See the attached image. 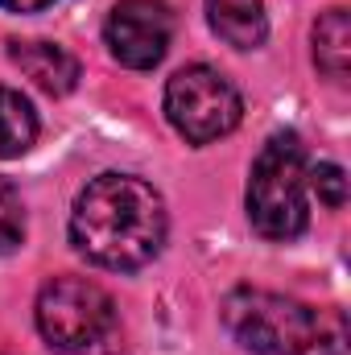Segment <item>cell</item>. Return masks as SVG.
<instances>
[{
    "label": "cell",
    "instance_id": "cell-10",
    "mask_svg": "<svg viewBox=\"0 0 351 355\" xmlns=\"http://www.w3.org/2000/svg\"><path fill=\"white\" fill-rule=\"evenodd\" d=\"M37 141V112L12 87H0V157H21Z\"/></svg>",
    "mask_w": 351,
    "mask_h": 355
},
{
    "label": "cell",
    "instance_id": "cell-7",
    "mask_svg": "<svg viewBox=\"0 0 351 355\" xmlns=\"http://www.w3.org/2000/svg\"><path fill=\"white\" fill-rule=\"evenodd\" d=\"M12 67H21L25 79H33L46 95H67L79 83V62L54 42H8Z\"/></svg>",
    "mask_w": 351,
    "mask_h": 355
},
{
    "label": "cell",
    "instance_id": "cell-12",
    "mask_svg": "<svg viewBox=\"0 0 351 355\" xmlns=\"http://www.w3.org/2000/svg\"><path fill=\"white\" fill-rule=\"evenodd\" d=\"M306 186L318 194L323 207L343 211V202H348V174H343V166H335V162H318V166H310V170H306Z\"/></svg>",
    "mask_w": 351,
    "mask_h": 355
},
{
    "label": "cell",
    "instance_id": "cell-6",
    "mask_svg": "<svg viewBox=\"0 0 351 355\" xmlns=\"http://www.w3.org/2000/svg\"><path fill=\"white\" fill-rule=\"evenodd\" d=\"M170 37H174V17L166 0H120L103 25L112 58L128 71H153L166 58Z\"/></svg>",
    "mask_w": 351,
    "mask_h": 355
},
{
    "label": "cell",
    "instance_id": "cell-8",
    "mask_svg": "<svg viewBox=\"0 0 351 355\" xmlns=\"http://www.w3.org/2000/svg\"><path fill=\"white\" fill-rule=\"evenodd\" d=\"M207 21L215 37H223L236 50H257L268 37L264 0H207Z\"/></svg>",
    "mask_w": 351,
    "mask_h": 355
},
{
    "label": "cell",
    "instance_id": "cell-13",
    "mask_svg": "<svg viewBox=\"0 0 351 355\" xmlns=\"http://www.w3.org/2000/svg\"><path fill=\"white\" fill-rule=\"evenodd\" d=\"M54 0H0V8H8V12H42Z\"/></svg>",
    "mask_w": 351,
    "mask_h": 355
},
{
    "label": "cell",
    "instance_id": "cell-11",
    "mask_svg": "<svg viewBox=\"0 0 351 355\" xmlns=\"http://www.w3.org/2000/svg\"><path fill=\"white\" fill-rule=\"evenodd\" d=\"M25 244V202L8 178H0V257Z\"/></svg>",
    "mask_w": 351,
    "mask_h": 355
},
{
    "label": "cell",
    "instance_id": "cell-1",
    "mask_svg": "<svg viewBox=\"0 0 351 355\" xmlns=\"http://www.w3.org/2000/svg\"><path fill=\"white\" fill-rule=\"evenodd\" d=\"M166 202L162 194L132 174H99L75 198L71 244L91 265L112 272H132L149 265L166 244Z\"/></svg>",
    "mask_w": 351,
    "mask_h": 355
},
{
    "label": "cell",
    "instance_id": "cell-9",
    "mask_svg": "<svg viewBox=\"0 0 351 355\" xmlns=\"http://www.w3.org/2000/svg\"><path fill=\"white\" fill-rule=\"evenodd\" d=\"M314 62L331 83H348L351 75V17L348 8H327L314 25Z\"/></svg>",
    "mask_w": 351,
    "mask_h": 355
},
{
    "label": "cell",
    "instance_id": "cell-4",
    "mask_svg": "<svg viewBox=\"0 0 351 355\" xmlns=\"http://www.w3.org/2000/svg\"><path fill=\"white\" fill-rule=\"evenodd\" d=\"M37 331L54 352H87L95 347L112 322H116V306L112 297L87 281V277H54L42 285L37 306H33Z\"/></svg>",
    "mask_w": 351,
    "mask_h": 355
},
{
    "label": "cell",
    "instance_id": "cell-3",
    "mask_svg": "<svg viewBox=\"0 0 351 355\" xmlns=\"http://www.w3.org/2000/svg\"><path fill=\"white\" fill-rule=\"evenodd\" d=\"M306 145L298 132H273L264 141V149L252 162L248 174V223L252 232L273 240V244H289L306 232L310 223V198H306Z\"/></svg>",
    "mask_w": 351,
    "mask_h": 355
},
{
    "label": "cell",
    "instance_id": "cell-2",
    "mask_svg": "<svg viewBox=\"0 0 351 355\" xmlns=\"http://www.w3.org/2000/svg\"><path fill=\"white\" fill-rule=\"evenodd\" d=\"M228 335L257 355H343L348 318L335 306H306L268 289H232L223 297Z\"/></svg>",
    "mask_w": 351,
    "mask_h": 355
},
{
    "label": "cell",
    "instance_id": "cell-5",
    "mask_svg": "<svg viewBox=\"0 0 351 355\" xmlns=\"http://www.w3.org/2000/svg\"><path fill=\"white\" fill-rule=\"evenodd\" d=\"M240 116H244L240 91L215 67H203V62L182 67L166 83V120L190 145H211L228 137L240 124Z\"/></svg>",
    "mask_w": 351,
    "mask_h": 355
}]
</instances>
